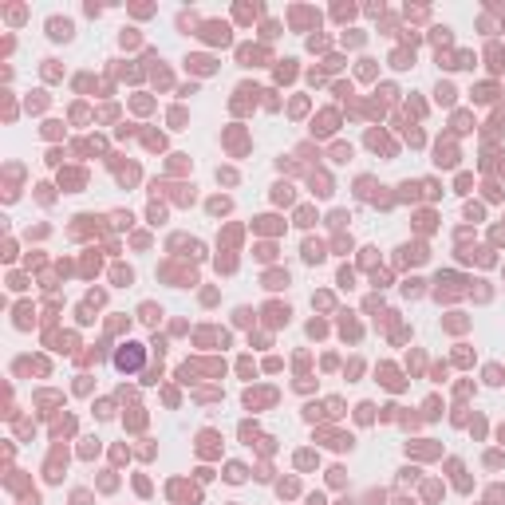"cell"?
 <instances>
[{"label":"cell","instance_id":"obj_1","mask_svg":"<svg viewBox=\"0 0 505 505\" xmlns=\"http://www.w3.org/2000/svg\"><path fill=\"white\" fill-rule=\"evenodd\" d=\"M51 36H55V40H67V36H71V24H67V20H64V24L51 20Z\"/></svg>","mask_w":505,"mask_h":505},{"label":"cell","instance_id":"obj_2","mask_svg":"<svg viewBox=\"0 0 505 505\" xmlns=\"http://www.w3.org/2000/svg\"><path fill=\"white\" fill-rule=\"evenodd\" d=\"M225 478H229V482H241V478H245V466H229Z\"/></svg>","mask_w":505,"mask_h":505}]
</instances>
